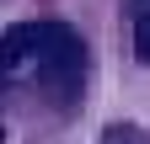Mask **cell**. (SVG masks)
Wrapping results in <instances>:
<instances>
[{
    "instance_id": "obj_1",
    "label": "cell",
    "mask_w": 150,
    "mask_h": 144,
    "mask_svg": "<svg viewBox=\"0 0 150 144\" xmlns=\"http://www.w3.org/2000/svg\"><path fill=\"white\" fill-rule=\"evenodd\" d=\"M38 80L48 96H75L86 80V43L81 32L64 22H43V43H38Z\"/></svg>"
},
{
    "instance_id": "obj_2",
    "label": "cell",
    "mask_w": 150,
    "mask_h": 144,
    "mask_svg": "<svg viewBox=\"0 0 150 144\" xmlns=\"http://www.w3.org/2000/svg\"><path fill=\"white\" fill-rule=\"evenodd\" d=\"M38 43H43V22H16L0 32V80L22 75L38 64Z\"/></svg>"
},
{
    "instance_id": "obj_3",
    "label": "cell",
    "mask_w": 150,
    "mask_h": 144,
    "mask_svg": "<svg viewBox=\"0 0 150 144\" xmlns=\"http://www.w3.org/2000/svg\"><path fill=\"white\" fill-rule=\"evenodd\" d=\"M102 144H150V139L134 128V123H112V128L102 134Z\"/></svg>"
},
{
    "instance_id": "obj_4",
    "label": "cell",
    "mask_w": 150,
    "mask_h": 144,
    "mask_svg": "<svg viewBox=\"0 0 150 144\" xmlns=\"http://www.w3.org/2000/svg\"><path fill=\"white\" fill-rule=\"evenodd\" d=\"M134 53H139V59L150 64V11L139 16V22H134Z\"/></svg>"
}]
</instances>
